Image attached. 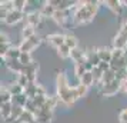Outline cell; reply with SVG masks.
<instances>
[{"mask_svg": "<svg viewBox=\"0 0 127 123\" xmlns=\"http://www.w3.org/2000/svg\"><path fill=\"white\" fill-rule=\"evenodd\" d=\"M97 1H84L81 3V6L76 9L74 14H73V20L76 23H87L90 22L94 14L97 12Z\"/></svg>", "mask_w": 127, "mask_h": 123, "instance_id": "6da1fadb", "label": "cell"}, {"mask_svg": "<svg viewBox=\"0 0 127 123\" xmlns=\"http://www.w3.org/2000/svg\"><path fill=\"white\" fill-rule=\"evenodd\" d=\"M120 89H123V83L116 79V80H113V82L109 83V84L101 86V93H103V96H113V94H116Z\"/></svg>", "mask_w": 127, "mask_h": 123, "instance_id": "7a4b0ae2", "label": "cell"}, {"mask_svg": "<svg viewBox=\"0 0 127 123\" xmlns=\"http://www.w3.org/2000/svg\"><path fill=\"white\" fill-rule=\"evenodd\" d=\"M40 44V37L39 36H33V37H30V39H24L22 41V44L19 46V49L22 50V52H26V53H30L34 47H37Z\"/></svg>", "mask_w": 127, "mask_h": 123, "instance_id": "3957f363", "label": "cell"}, {"mask_svg": "<svg viewBox=\"0 0 127 123\" xmlns=\"http://www.w3.org/2000/svg\"><path fill=\"white\" fill-rule=\"evenodd\" d=\"M47 40H49V43H50L53 47L59 49V47L64 46V43H66V36L60 35V33H53V35L47 36Z\"/></svg>", "mask_w": 127, "mask_h": 123, "instance_id": "277c9868", "label": "cell"}, {"mask_svg": "<svg viewBox=\"0 0 127 123\" xmlns=\"http://www.w3.org/2000/svg\"><path fill=\"white\" fill-rule=\"evenodd\" d=\"M23 17H24L23 12H20V10H16V9H14V10H12V12L7 13L6 19H4V23L6 24H16V23H19Z\"/></svg>", "mask_w": 127, "mask_h": 123, "instance_id": "5b68a950", "label": "cell"}, {"mask_svg": "<svg viewBox=\"0 0 127 123\" xmlns=\"http://www.w3.org/2000/svg\"><path fill=\"white\" fill-rule=\"evenodd\" d=\"M41 19H43V16H41L40 12H30L26 14V22H27V24L29 26H33V27H36L37 24L40 23Z\"/></svg>", "mask_w": 127, "mask_h": 123, "instance_id": "8992f818", "label": "cell"}, {"mask_svg": "<svg viewBox=\"0 0 127 123\" xmlns=\"http://www.w3.org/2000/svg\"><path fill=\"white\" fill-rule=\"evenodd\" d=\"M37 69H39V65L37 63H32V65L29 66H26L23 69V75H26L27 76V79H29V82L30 83H33L34 82V76H36V72H37Z\"/></svg>", "mask_w": 127, "mask_h": 123, "instance_id": "52a82bcc", "label": "cell"}, {"mask_svg": "<svg viewBox=\"0 0 127 123\" xmlns=\"http://www.w3.org/2000/svg\"><path fill=\"white\" fill-rule=\"evenodd\" d=\"M113 46H114V49H119V50H124V52H126V49H127L126 36L119 33V35L114 37V40H113Z\"/></svg>", "mask_w": 127, "mask_h": 123, "instance_id": "ba28073f", "label": "cell"}, {"mask_svg": "<svg viewBox=\"0 0 127 123\" xmlns=\"http://www.w3.org/2000/svg\"><path fill=\"white\" fill-rule=\"evenodd\" d=\"M4 62H6L7 67H9L12 72H16V73H19V75H22V73H23L24 66L22 65L19 60H4Z\"/></svg>", "mask_w": 127, "mask_h": 123, "instance_id": "9c48e42d", "label": "cell"}, {"mask_svg": "<svg viewBox=\"0 0 127 123\" xmlns=\"http://www.w3.org/2000/svg\"><path fill=\"white\" fill-rule=\"evenodd\" d=\"M97 53H98V57H100L101 62L110 63L113 60V50L111 49H100V50H97Z\"/></svg>", "mask_w": 127, "mask_h": 123, "instance_id": "30bf717a", "label": "cell"}, {"mask_svg": "<svg viewBox=\"0 0 127 123\" xmlns=\"http://www.w3.org/2000/svg\"><path fill=\"white\" fill-rule=\"evenodd\" d=\"M33 122H36L34 113H32V112H29V110H26V109H24L23 115L19 117V120L16 123H33Z\"/></svg>", "mask_w": 127, "mask_h": 123, "instance_id": "8fae6325", "label": "cell"}, {"mask_svg": "<svg viewBox=\"0 0 127 123\" xmlns=\"http://www.w3.org/2000/svg\"><path fill=\"white\" fill-rule=\"evenodd\" d=\"M106 6L109 7L110 10H113L114 13H120L121 9H123V1H120V0H107Z\"/></svg>", "mask_w": 127, "mask_h": 123, "instance_id": "7c38bea8", "label": "cell"}, {"mask_svg": "<svg viewBox=\"0 0 127 123\" xmlns=\"http://www.w3.org/2000/svg\"><path fill=\"white\" fill-rule=\"evenodd\" d=\"M113 80H116V72L113 70V69H110V70H107V72L103 73V77H101V86L109 84V83H111Z\"/></svg>", "mask_w": 127, "mask_h": 123, "instance_id": "4fadbf2b", "label": "cell"}, {"mask_svg": "<svg viewBox=\"0 0 127 123\" xmlns=\"http://www.w3.org/2000/svg\"><path fill=\"white\" fill-rule=\"evenodd\" d=\"M13 103H1V116L3 119L9 120V117L12 116V110H13Z\"/></svg>", "mask_w": 127, "mask_h": 123, "instance_id": "5bb4252c", "label": "cell"}, {"mask_svg": "<svg viewBox=\"0 0 127 123\" xmlns=\"http://www.w3.org/2000/svg\"><path fill=\"white\" fill-rule=\"evenodd\" d=\"M80 83L81 84H84V86H92L93 83H96L94 82V76H93V73L92 72H86L84 75H83V77L80 79Z\"/></svg>", "mask_w": 127, "mask_h": 123, "instance_id": "9a60e30c", "label": "cell"}, {"mask_svg": "<svg viewBox=\"0 0 127 123\" xmlns=\"http://www.w3.org/2000/svg\"><path fill=\"white\" fill-rule=\"evenodd\" d=\"M0 99H1V103H12L13 102V94L10 93L9 89H1Z\"/></svg>", "mask_w": 127, "mask_h": 123, "instance_id": "2e32d148", "label": "cell"}, {"mask_svg": "<svg viewBox=\"0 0 127 123\" xmlns=\"http://www.w3.org/2000/svg\"><path fill=\"white\" fill-rule=\"evenodd\" d=\"M67 47H70L71 50H74V49H77V44H79V41H77V39H76V36L73 35H66V43H64Z\"/></svg>", "mask_w": 127, "mask_h": 123, "instance_id": "e0dca14e", "label": "cell"}, {"mask_svg": "<svg viewBox=\"0 0 127 123\" xmlns=\"http://www.w3.org/2000/svg\"><path fill=\"white\" fill-rule=\"evenodd\" d=\"M19 62H20L24 67L29 66V65H32V63H33V60H32V54H30V53H26V52H22L20 57H19Z\"/></svg>", "mask_w": 127, "mask_h": 123, "instance_id": "ac0fdd59", "label": "cell"}, {"mask_svg": "<svg viewBox=\"0 0 127 123\" xmlns=\"http://www.w3.org/2000/svg\"><path fill=\"white\" fill-rule=\"evenodd\" d=\"M57 52H59V56H60L62 59L71 57V49H70V47H67L66 44H64V46H62V47H59Z\"/></svg>", "mask_w": 127, "mask_h": 123, "instance_id": "d6986e66", "label": "cell"}, {"mask_svg": "<svg viewBox=\"0 0 127 123\" xmlns=\"http://www.w3.org/2000/svg\"><path fill=\"white\" fill-rule=\"evenodd\" d=\"M22 35H23L24 39H30V37H33V36H36V32H34V27L33 26H24L23 27V32H22Z\"/></svg>", "mask_w": 127, "mask_h": 123, "instance_id": "ffe728a7", "label": "cell"}, {"mask_svg": "<svg viewBox=\"0 0 127 123\" xmlns=\"http://www.w3.org/2000/svg\"><path fill=\"white\" fill-rule=\"evenodd\" d=\"M86 73V69H84V63H76L74 65V75L79 79L83 77V75Z\"/></svg>", "mask_w": 127, "mask_h": 123, "instance_id": "44dd1931", "label": "cell"}, {"mask_svg": "<svg viewBox=\"0 0 127 123\" xmlns=\"http://www.w3.org/2000/svg\"><path fill=\"white\" fill-rule=\"evenodd\" d=\"M76 87V90H77V94H79V97H83L84 94L87 93V86H84V84H81V83H79L77 86H74Z\"/></svg>", "mask_w": 127, "mask_h": 123, "instance_id": "7402d4cb", "label": "cell"}, {"mask_svg": "<svg viewBox=\"0 0 127 123\" xmlns=\"http://www.w3.org/2000/svg\"><path fill=\"white\" fill-rule=\"evenodd\" d=\"M119 122L120 123H127V109H123L119 115Z\"/></svg>", "mask_w": 127, "mask_h": 123, "instance_id": "603a6c76", "label": "cell"}, {"mask_svg": "<svg viewBox=\"0 0 127 123\" xmlns=\"http://www.w3.org/2000/svg\"><path fill=\"white\" fill-rule=\"evenodd\" d=\"M120 33H121V35H124V36H127V20L123 23V26H121Z\"/></svg>", "mask_w": 127, "mask_h": 123, "instance_id": "cb8c5ba5", "label": "cell"}, {"mask_svg": "<svg viewBox=\"0 0 127 123\" xmlns=\"http://www.w3.org/2000/svg\"><path fill=\"white\" fill-rule=\"evenodd\" d=\"M0 43H10L9 39H7V36L4 35V33H1V35H0Z\"/></svg>", "mask_w": 127, "mask_h": 123, "instance_id": "d4e9b609", "label": "cell"}, {"mask_svg": "<svg viewBox=\"0 0 127 123\" xmlns=\"http://www.w3.org/2000/svg\"><path fill=\"white\" fill-rule=\"evenodd\" d=\"M123 90H124V92L127 93V80H126L124 83H123Z\"/></svg>", "mask_w": 127, "mask_h": 123, "instance_id": "484cf974", "label": "cell"}, {"mask_svg": "<svg viewBox=\"0 0 127 123\" xmlns=\"http://www.w3.org/2000/svg\"><path fill=\"white\" fill-rule=\"evenodd\" d=\"M123 4H127V1H123Z\"/></svg>", "mask_w": 127, "mask_h": 123, "instance_id": "4316f807", "label": "cell"}, {"mask_svg": "<svg viewBox=\"0 0 127 123\" xmlns=\"http://www.w3.org/2000/svg\"><path fill=\"white\" fill-rule=\"evenodd\" d=\"M126 39H127V36H126Z\"/></svg>", "mask_w": 127, "mask_h": 123, "instance_id": "83f0119b", "label": "cell"}]
</instances>
